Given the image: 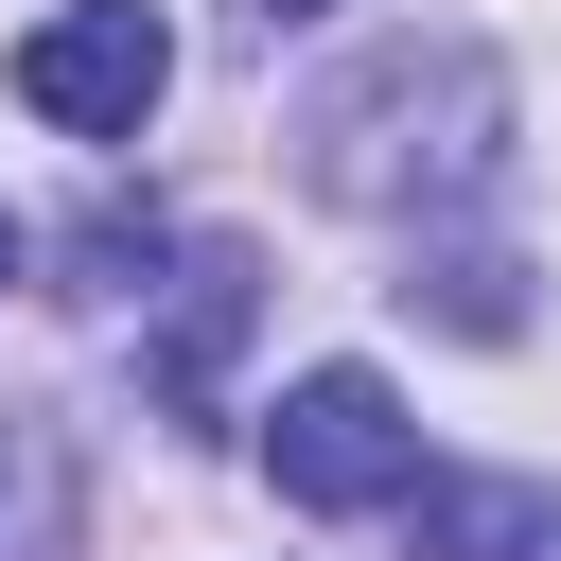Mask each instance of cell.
Listing matches in <instances>:
<instances>
[{
	"mask_svg": "<svg viewBox=\"0 0 561 561\" xmlns=\"http://www.w3.org/2000/svg\"><path fill=\"white\" fill-rule=\"evenodd\" d=\"M88 543V456L53 403H0V561H70Z\"/></svg>",
	"mask_w": 561,
	"mask_h": 561,
	"instance_id": "cell-3",
	"label": "cell"
},
{
	"mask_svg": "<svg viewBox=\"0 0 561 561\" xmlns=\"http://www.w3.org/2000/svg\"><path fill=\"white\" fill-rule=\"evenodd\" d=\"M228 333H245V263H193V298H175V333H158V386H175V403H210Z\"/></svg>",
	"mask_w": 561,
	"mask_h": 561,
	"instance_id": "cell-4",
	"label": "cell"
},
{
	"mask_svg": "<svg viewBox=\"0 0 561 561\" xmlns=\"http://www.w3.org/2000/svg\"><path fill=\"white\" fill-rule=\"evenodd\" d=\"M263 18H333V0H263Z\"/></svg>",
	"mask_w": 561,
	"mask_h": 561,
	"instance_id": "cell-6",
	"label": "cell"
},
{
	"mask_svg": "<svg viewBox=\"0 0 561 561\" xmlns=\"http://www.w3.org/2000/svg\"><path fill=\"white\" fill-rule=\"evenodd\" d=\"M158 88H175L158 0H70V18H35V35H18V105H35L53 140H140V123H158Z\"/></svg>",
	"mask_w": 561,
	"mask_h": 561,
	"instance_id": "cell-2",
	"label": "cell"
},
{
	"mask_svg": "<svg viewBox=\"0 0 561 561\" xmlns=\"http://www.w3.org/2000/svg\"><path fill=\"white\" fill-rule=\"evenodd\" d=\"M526 543H543L526 491H438V508H421V561H526Z\"/></svg>",
	"mask_w": 561,
	"mask_h": 561,
	"instance_id": "cell-5",
	"label": "cell"
},
{
	"mask_svg": "<svg viewBox=\"0 0 561 561\" xmlns=\"http://www.w3.org/2000/svg\"><path fill=\"white\" fill-rule=\"evenodd\" d=\"M263 473H280V508H403L421 491V421H403L386 368H298L263 403Z\"/></svg>",
	"mask_w": 561,
	"mask_h": 561,
	"instance_id": "cell-1",
	"label": "cell"
},
{
	"mask_svg": "<svg viewBox=\"0 0 561 561\" xmlns=\"http://www.w3.org/2000/svg\"><path fill=\"white\" fill-rule=\"evenodd\" d=\"M0 280H18V228H0Z\"/></svg>",
	"mask_w": 561,
	"mask_h": 561,
	"instance_id": "cell-7",
	"label": "cell"
}]
</instances>
